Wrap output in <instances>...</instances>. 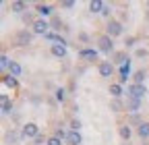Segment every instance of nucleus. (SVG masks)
<instances>
[{"label": "nucleus", "instance_id": "obj_1", "mask_svg": "<svg viewBox=\"0 0 149 145\" xmlns=\"http://www.w3.org/2000/svg\"><path fill=\"white\" fill-rule=\"evenodd\" d=\"M97 52L106 54V56H110V54H114V40L110 38V35H100L97 38Z\"/></svg>", "mask_w": 149, "mask_h": 145}, {"label": "nucleus", "instance_id": "obj_2", "mask_svg": "<svg viewBox=\"0 0 149 145\" xmlns=\"http://www.w3.org/2000/svg\"><path fill=\"white\" fill-rule=\"evenodd\" d=\"M122 33H124L122 21H118V19H110V21H108V25H106V35H110V38L114 40V38H118V35H122Z\"/></svg>", "mask_w": 149, "mask_h": 145}, {"label": "nucleus", "instance_id": "obj_3", "mask_svg": "<svg viewBox=\"0 0 149 145\" xmlns=\"http://www.w3.org/2000/svg\"><path fill=\"white\" fill-rule=\"evenodd\" d=\"M33 42V31H27V29H21V31H17L15 33V46L19 48H25Z\"/></svg>", "mask_w": 149, "mask_h": 145}, {"label": "nucleus", "instance_id": "obj_4", "mask_svg": "<svg viewBox=\"0 0 149 145\" xmlns=\"http://www.w3.org/2000/svg\"><path fill=\"white\" fill-rule=\"evenodd\" d=\"M145 93H147L145 85H135V83H130V85L126 87V96H128V98H133V100H139V102H143Z\"/></svg>", "mask_w": 149, "mask_h": 145}, {"label": "nucleus", "instance_id": "obj_5", "mask_svg": "<svg viewBox=\"0 0 149 145\" xmlns=\"http://www.w3.org/2000/svg\"><path fill=\"white\" fill-rule=\"evenodd\" d=\"M21 135H23V139H35L37 135H42V133H40V126H37L35 122H27V124H23Z\"/></svg>", "mask_w": 149, "mask_h": 145}, {"label": "nucleus", "instance_id": "obj_6", "mask_svg": "<svg viewBox=\"0 0 149 145\" xmlns=\"http://www.w3.org/2000/svg\"><path fill=\"white\" fill-rule=\"evenodd\" d=\"M31 27H33V33H35V35H46V33H50L48 29H50L52 25H50V21H46V19H35V23H33Z\"/></svg>", "mask_w": 149, "mask_h": 145}, {"label": "nucleus", "instance_id": "obj_7", "mask_svg": "<svg viewBox=\"0 0 149 145\" xmlns=\"http://www.w3.org/2000/svg\"><path fill=\"white\" fill-rule=\"evenodd\" d=\"M97 70H100V75H102L104 79H110L112 75H114V64H112L110 60H102V62L97 64Z\"/></svg>", "mask_w": 149, "mask_h": 145}, {"label": "nucleus", "instance_id": "obj_8", "mask_svg": "<svg viewBox=\"0 0 149 145\" xmlns=\"http://www.w3.org/2000/svg\"><path fill=\"white\" fill-rule=\"evenodd\" d=\"M124 110L126 112H130V114H137L139 110H141V102L139 100H133V98H126V104H124Z\"/></svg>", "mask_w": 149, "mask_h": 145}, {"label": "nucleus", "instance_id": "obj_9", "mask_svg": "<svg viewBox=\"0 0 149 145\" xmlns=\"http://www.w3.org/2000/svg\"><path fill=\"white\" fill-rule=\"evenodd\" d=\"M50 52H52V56H56V58H64V56H66V46H62V44H52V46H50Z\"/></svg>", "mask_w": 149, "mask_h": 145}, {"label": "nucleus", "instance_id": "obj_10", "mask_svg": "<svg viewBox=\"0 0 149 145\" xmlns=\"http://www.w3.org/2000/svg\"><path fill=\"white\" fill-rule=\"evenodd\" d=\"M66 143H68V145H81V143H83L81 133H79V131H68V135H66Z\"/></svg>", "mask_w": 149, "mask_h": 145}, {"label": "nucleus", "instance_id": "obj_11", "mask_svg": "<svg viewBox=\"0 0 149 145\" xmlns=\"http://www.w3.org/2000/svg\"><path fill=\"white\" fill-rule=\"evenodd\" d=\"M122 93H124V89H122L120 83H112V85H110V96H112V100H120Z\"/></svg>", "mask_w": 149, "mask_h": 145}, {"label": "nucleus", "instance_id": "obj_12", "mask_svg": "<svg viewBox=\"0 0 149 145\" xmlns=\"http://www.w3.org/2000/svg\"><path fill=\"white\" fill-rule=\"evenodd\" d=\"M126 62H130V58L126 56V52H114V60H112V64H118V66H124Z\"/></svg>", "mask_w": 149, "mask_h": 145}, {"label": "nucleus", "instance_id": "obj_13", "mask_svg": "<svg viewBox=\"0 0 149 145\" xmlns=\"http://www.w3.org/2000/svg\"><path fill=\"white\" fill-rule=\"evenodd\" d=\"M21 139H23V135H19L17 131H8V133L4 135V141H6L8 145H17Z\"/></svg>", "mask_w": 149, "mask_h": 145}, {"label": "nucleus", "instance_id": "obj_14", "mask_svg": "<svg viewBox=\"0 0 149 145\" xmlns=\"http://www.w3.org/2000/svg\"><path fill=\"white\" fill-rule=\"evenodd\" d=\"M97 54H100L97 50H93V48H85V50H81V52H79V56H81V58H87V60H95V58H97Z\"/></svg>", "mask_w": 149, "mask_h": 145}, {"label": "nucleus", "instance_id": "obj_15", "mask_svg": "<svg viewBox=\"0 0 149 145\" xmlns=\"http://www.w3.org/2000/svg\"><path fill=\"white\" fill-rule=\"evenodd\" d=\"M8 75H13V77H21V75H23L21 64L15 62V60H10V64H8Z\"/></svg>", "mask_w": 149, "mask_h": 145}, {"label": "nucleus", "instance_id": "obj_16", "mask_svg": "<svg viewBox=\"0 0 149 145\" xmlns=\"http://www.w3.org/2000/svg\"><path fill=\"white\" fill-rule=\"evenodd\" d=\"M137 135H139L141 139H149V122H139Z\"/></svg>", "mask_w": 149, "mask_h": 145}, {"label": "nucleus", "instance_id": "obj_17", "mask_svg": "<svg viewBox=\"0 0 149 145\" xmlns=\"http://www.w3.org/2000/svg\"><path fill=\"white\" fill-rule=\"evenodd\" d=\"M145 79H147V72H145L143 68L133 72V83H135V85H143V81H145Z\"/></svg>", "mask_w": 149, "mask_h": 145}, {"label": "nucleus", "instance_id": "obj_18", "mask_svg": "<svg viewBox=\"0 0 149 145\" xmlns=\"http://www.w3.org/2000/svg\"><path fill=\"white\" fill-rule=\"evenodd\" d=\"M10 112H13V102L8 100L6 93H2V114L6 116V114H10Z\"/></svg>", "mask_w": 149, "mask_h": 145}, {"label": "nucleus", "instance_id": "obj_19", "mask_svg": "<svg viewBox=\"0 0 149 145\" xmlns=\"http://www.w3.org/2000/svg\"><path fill=\"white\" fill-rule=\"evenodd\" d=\"M25 8H27V4L23 2V0H15V2H10V10L13 13H23L25 15Z\"/></svg>", "mask_w": 149, "mask_h": 145}, {"label": "nucleus", "instance_id": "obj_20", "mask_svg": "<svg viewBox=\"0 0 149 145\" xmlns=\"http://www.w3.org/2000/svg\"><path fill=\"white\" fill-rule=\"evenodd\" d=\"M118 133H120V137L124 141H128L130 137H133V129H130V124H122L120 129H118Z\"/></svg>", "mask_w": 149, "mask_h": 145}, {"label": "nucleus", "instance_id": "obj_21", "mask_svg": "<svg viewBox=\"0 0 149 145\" xmlns=\"http://www.w3.org/2000/svg\"><path fill=\"white\" fill-rule=\"evenodd\" d=\"M2 83H4L6 87H10V89H17V87H19V81H17V77H13V75H4V77H2Z\"/></svg>", "mask_w": 149, "mask_h": 145}, {"label": "nucleus", "instance_id": "obj_22", "mask_svg": "<svg viewBox=\"0 0 149 145\" xmlns=\"http://www.w3.org/2000/svg\"><path fill=\"white\" fill-rule=\"evenodd\" d=\"M104 4L106 2H102V0H91V2H89V10L91 13H102L104 10Z\"/></svg>", "mask_w": 149, "mask_h": 145}, {"label": "nucleus", "instance_id": "obj_23", "mask_svg": "<svg viewBox=\"0 0 149 145\" xmlns=\"http://www.w3.org/2000/svg\"><path fill=\"white\" fill-rule=\"evenodd\" d=\"M35 10L40 13L42 17H50V15H52V6H50V4H37Z\"/></svg>", "mask_w": 149, "mask_h": 145}, {"label": "nucleus", "instance_id": "obj_24", "mask_svg": "<svg viewBox=\"0 0 149 145\" xmlns=\"http://www.w3.org/2000/svg\"><path fill=\"white\" fill-rule=\"evenodd\" d=\"M54 98H56V102H64L66 100V89L64 87H58V89H56V91H54Z\"/></svg>", "mask_w": 149, "mask_h": 145}, {"label": "nucleus", "instance_id": "obj_25", "mask_svg": "<svg viewBox=\"0 0 149 145\" xmlns=\"http://www.w3.org/2000/svg\"><path fill=\"white\" fill-rule=\"evenodd\" d=\"M122 108H124L122 100H112V102H110V110H112V112H120Z\"/></svg>", "mask_w": 149, "mask_h": 145}, {"label": "nucleus", "instance_id": "obj_26", "mask_svg": "<svg viewBox=\"0 0 149 145\" xmlns=\"http://www.w3.org/2000/svg\"><path fill=\"white\" fill-rule=\"evenodd\" d=\"M46 145H64V143H62V139H58V137H54V135H52V137H48Z\"/></svg>", "mask_w": 149, "mask_h": 145}, {"label": "nucleus", "instance_id": "obj_27", "mask_svg": "<svg viewBox=\"0 0 149 145\" xmlns=\"http://www.w3.org/2000/svg\"><path fill=\"white\" fill-rule=\"evenodd\" d=\"M81 129V120L79 118H72L70 120V131H79Z\"/></svg>", "mask_w": 149, "mask_h": 145}, {"label": "nucleus", "instance_id": "obj_28", "mask_svg": "<svg viewBox=\"0 0 149 145\" xmlns=\"http://www.w3.org/2000/svg\"><path fill=\"white\" fill-rule=\"evenodd\" d=\"M110 15H112V6H110V4H104V10H102V17H106V19L110 21Z\"/></svg>", "mask_w": 149, "mask_h": 145}, {"label": "nucleus", "instance_id": "obj_29", "mask_svg": "<svg viewBox=\"0 0 149 145\" xmlns=\"http://www.w3.org/2000/svg\"><path fill=\"white\" fill-rule=\"evenodd\" d=\"M135 56H137V58H147V56H149V52H147L145 48H139V50L135 52Z\"/></svg>", "mask_w": 149, "mask_h": 145}, {"label": "nucleus", "instance_id": "obj_30", "mask_svg": "<svg viewBox=\"0 0 149 145\" xmlns=\"http://www.w3.org/2000/svg\"><path fill=\"white\" fill-rule=\"evenodd\" d=\"M8 64H10L8 56H6V54H2V56H0V66H2V68H8Z\"/></svg>", "mask_w": 149, "mask_h": 145}, {"label": "nucleus", "instance_id": "obj_31", "mask_svg": "<svg viewBox=\"0 0 149 145\" xmlns=\"http://www.w3.org/2000/svg\"><path fill=\"white\" fill-rule=\"evenodd\" d=\"M66 135H68V133H64V129H56V133H54V137H58V139H62V141H66Z\"/></svg>", "mask_w": 149, "mask_h": 145}, {"label": "nucleus", "instance_id": "obj_32", "mask_svg": "<svg viewBox=\"0 0 149 145\" xmlns=\"http://www.w3.org/2000/svg\"><path fill=\"white\" fill-rule=\"evenodd\" d=\"M50 25H52V29H60V19H58V17H52V21H50Z\"/></svg>", "mask_w": 149, "mask_h": 145}, {"label": "nucleus", "instance_id": "obj_33", "mask_svg": "<svg viewBox=\"0 0 149 145\" xmlns=\"http://www.w3.org/2000/svg\"><path fill=\"white\" fill-rule=\"evenodd\" d=\"M77 38H79V42H81V44H89V35H87L85 31H81V33L77 35Z\"/></svg>", "mask_w": 149, "mask_h": 145}, {"label": "nucleus", "instance_id": "obj_34", "mask_svg": "<svg viewBox=\"0 0 149 145\" xmlns=\"http://www.w3.org/2000/svg\"><path fill=\"white\" fill-rule=\"evenodd\" d=\"M135 44H137V38H133V35L126 38V48H135Z\"/></svg>", "mask_w": 149, "mask_h": 145}, {"label": "nucleus", "instance_id": "obj_35", "mask_svg": "<svg viewBox=\"0 0 149 145\" xmlns=\"http://www.w3.org/2000/svg\"><path fill=\"white\" fill-rule=\"evenodd\" d=\"M23 21H25V23H31V25L35 23V21H33V17H31V13H29V10H27V13L23 15Z\"/></svg>", "mask_w": 149, "mask_h": 145}, {"label": "nucleus", "instance_id": "obj_36", "mask_svg": "<svg viewBox=\"0 0 149 145\" xmlns=\"http://www.w3.org/2000/svg\"><path fill=\"white\" fill-rule=\"evenodd\" d=\"M60 6L62 8H74V2L72 0H64V2H60Z\"/></svg>", "mask_w": 149, "mask_h": 145}, {"label": "nucleus", "instance_id": "obj_37", "mask_svg": "<svg viewBox=\"0 0 149 145\" xmlns=\"http://www.w3.org/2000/svg\"><path fill=\"white\" fill-rule=\"evenodd\" d=\"M46 141H48V139H46L44 135H37V137H35V145H44Z\"/></svg>", "mask_w": 149, "mask_h": 145}, {"label": "nucleus", "instance_id": "obj_38", "mask_svg": "<svg viewBox=\"0 0 149 145\" xmlns=\"http://www.w3.org/2000/svg\"><path fill=\"white\" fill-rule=\"evenodd\" d=\"M147 4H149V2H147Z\"/></svg>", "mask_w": 149, "mask_h": 145}]
</instances>
